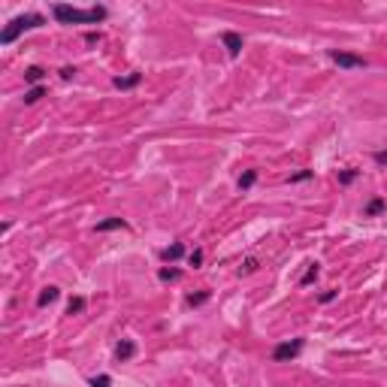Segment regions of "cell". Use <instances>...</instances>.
I'll return each instance as SVG.
<instances>
[{
    "label": "cell",
    "mask_w": 387,
    "mask_h": 387,
    "mask_svg": "<svg viewBox=\"0 0 387 387\" xmlns=\"http://www.w3.org/2000/svg\"><path fill=\"white\" fill-rule=\"evenodd\" d=\"M52 15L61 21V24H100L109 9L106 6H91V9H79V6H70V3H55L52 6Z\"/></svg>",
    "instance_id": "cell-1"
},
{
    "label": "cell",
    "mask_w": 387,
    "mask_h": 387,
    "mask_svg": "<svg viewBox=\"0 0 387 387\" xmlns=\"http://www.w3.org/2000/svg\"><path fill=\"white\" fill-rule=\"evenodd\" d=\"M46 24V18L40 15V12H24V15H18V18H12L6 27H3V34H0V43L3 46H9V43H15L24 30H37V27H43Z\"/></svg>",
    "instance_id": "cell-2"
},
{
    "label": "cell",
    "mask_w": 387,
    "mask_h": 387,
    "mask_svg": "<svg viewBox=\"0 0 387 387\" xmlns=\"http://www.w3.org/2000/svg\"><path fill=\"white\" fill-rule=\"evenodd\" d=\"M303 345H306L303 339H291V342H278V345L272 348V360H275V363H287V360L300 357Z\"/></svg>",
    "instance_id": "cell-3"
},
{
    "label": "cell",
    "mask_w": 387,
    "mask_h": 387,
    "mask_svg": "<svg viewBox=\"0 0 387 387\" xmlns=\"http://www.w3.org/2000/svg\"><path fill=\"white\" fill-rule=\"evenodd\" d=\"M330 61L339 64V67H345V70H360V67H366V58L351 55V52H339V49H330Z\"/></svg>",
    "instance_id": "cell-4"
},
{
    "label": "cell",
    "mask_w": 387,
    "mask_h": 387,
    "mask_svg": "<svg viewBox=\"0 0 387 387\" xmlns=\"http://www.w3.org/2000/svg\"><path fill=\"white\" fill-rule=\"evenodd\" d=\"M221 43H224V49H227L230 58H236L242 52V34H236V30H224L221 34Z\"/></svg>",
    "instance_id": "cell-5"
},
{
    "label": "cell",
    "mask_w": 387,
    "mask_h": 387,
    "mask_svg": "<svg viewBox=\"0 0 387 387\" xmlns=\"http://www.w3.org/2000/svg\"><path fill=\"white\" fill-rule=\"evenodd\" d=\"M133 354H136V342H133V339H121V342L115 345V357H118L121 363L133 360Z\"/></svg>",
    "instance_id": "cell-6"
},
{
    "label": "cell",
    "mask_w": 387,
    "mask_h": 387,
    "mask_svg": "<svg viewBox=\"0 0 387 387\" xmlns=\"http://www.w3.org/2000/svg\"><path fill=\"white\" fill-rule=\"evenodd\" d=\"M142 82V73H130V76H115L112 79V85L118 88V91H130V88H136Z\"/></svg>",
    "instance_id": "cell-7"
},
{
    "label": "cell",
    "mask_w": 387,
    "mask_h": 387,
    "mask_svg": "<svg viewBox=\"0 0 387 387\" xmlns=\"http://www.w3.org/2000/svg\"><path fill=\"white\" fill-rule=\"evenodd\" d=\"M94 230H97V233H109V230H127V221H124V218H106V221H100Z\"/></svg>",
    "instance_id": "cell-8"
},
{
    "label": "cell",
    "mask_w": 387,
    "mask_h": 387,
    "mask_svg": "<svg viewBox=\"0 0 387 387\" xmlns=\"http://www.w3.org/2000/svg\"><path fill=\"white\" fill-rule=\"evenodd\" d=\"M58 297H61V291H58L55 284H49V287H43V294L37 297V306H40V309H46V306H52Z\"/></svg>",
    "instance_id": "cell-9"
},
{
    "label": "cell",
    "mask_w": 387,
    "mask_h": 387,
    "mask_svg": "<svg viewBox=\"0 0 387 387\" xmlns=\"http://www.w3.org/2000/svg\"><path fill=\"white\" fill-rule=\"evenodd\" d=\"M182 257H185V245L182 242H173L170 248L160 251V260H167V263H176V260H182Z\"/></svg>",
    "instance_id": "cell-10"
},
{
    "label": "cell",
    "mask_w": 387,
    "mask_h": 387,
    "mask_svg": "<svg viewBox=\"0 0 387 387\" xmlns=\"http://www.w3.org/2000/svg\"><path fill=\"white\" fill-rule=\"evenodd\" d=\"M43 76H46V70H43V67H27V70H24V82H27V85H34V88L40 85V79H43Z\"/></svg>",
    "instance_id": "cell-11"
},
{
    "label": "cell",
    "mask_w": 387,
    "mask_h": 387,
    "mask_svg": "<svg viewBox=\"0 0 387 387\" xmlns=\"http://www.w3.org/2000/svg\"><path fill=\"white\" fill-rule=\"evenodd\" d=\"M254 182H257V170H245V173L239 176V191H248V188H254Z\"/></svg>",
    "instance_id": "cell-12"
},
{
    "label": "cell",
    "mask_w": 387,
    "mask_h": 387,
    "mask_svg": "<svg viewBox=\"0 0 387 387\" xmlns=\"http://www.w3.org/2000/svg\"><path fill=\"white\" fill-rule=\"evenodd\" d=\"M318 275H321V266H318V263H309V269H306V275L300 278V284H303V287H309Z\"/></svg>",
    "instance_id": "cell-13"
},
{
    "label": "cell",
    "mask_w": 387,
    "mask_h": 387,
    "mask_svg": "<svg viewBox=\"0 0 387 387\" xmlns=\"http://www.w3.org/2000/svg\"><path fill=\"white\" fill-rule=\"evenodd\" d=\"M381 212H384V200H381V197H375V200L366 206V212H363V215H366V218H375V215H381Z\"/></svg>",
    "instance_id": "cell-14"
},
{
    "label": "cell",
    "mask_w": 387,
    "mask_h": 387,
    "mask_svg": "<svg viewBox=\"0 0 387 387\" xmlns=\"http://www.w3.org/2000/svg\"><path fill=\"white\" fill-rule=\"evenodd\" d=\"M85 297H73L70 303H67V315H79V312H85Z\"/></svg>",
    "instance_id": "cell-15"
},
{
    "label": "cell",
    "mask_w": 387,
    "mask_h": 387,
    "mask_svg": "<svg viewBox=\"0 0 387 387\" xmlns=\"http://www.w3.org/2000/svg\"><path fill=\"white\" fill-rule=\"evenodd\" d=\"M160 281H179V275H182V269H176V266H164L160 272Z\"/></svg>",
    "instance_id": "cell-16"
},
{
    "label": "cell",
    "mask_w": 387,
    "mask_h": 387,
    "mask_svg": "<svg viewBox=\"0 0 387 387\" xmlns=\"http://www.w3.org/2000/svg\"><path fill=\"white\" fill-rule=\"evenodd\" d=\"M40 97H46V88H43V85H37V88H30V91L24 94V103L30 106V103H37Z\"/></svg>",
    "instance_id": "cell-17"
},
{
    "label": "cell",
    "mask_w": 387,
    "mask_h": 387,
    "mask_svg": "<svg viewBox=\"0 0 387 387\" xmlns=\"http://www.w3.org/2000/svg\"><path fill=\"white\" fill-rule=\"evenodd\" d=\"M209 297H212L209 291H200V294H191V297H188V306H203V303H206Z\"/></svg>",
    "instance_id": "cell-18"
},
{
    "label": "cell",
    "mask_w": 387,
    "mask_h": 387,
    "mask_svg": "<svg viewBox=\"0 0 387 387\" xmlns=\"http://www.w3.org/2000/svg\"><path fill=\"white\" fill-rule=\"evenodd\" d=\"M188 263H191L194 269H200L203 266V248H194L191 254H188Z\"/></svg>",
    "instance_id": "cell-19"
},
{
    "label": "cell",
    "mask_w": 387,
    "mask_h": 387,
    "mask_svg": "<svg viewBox=\"0 0 387 387\" xmlns=\"http://www.w3.org/2000/svg\"><path fill=\"white\" fill-rule=\"evenodd\" d=\"M257 257H248L245 260V263H242V269H239V272H245V275H251V272H257Z\"/></svg>",
    "instance_id": "cell-20"
},
{
    "label": "cell",
    "mask_w": 387,
    "mask_h": 387,
    "mask_svg": "<svg viewBox=\"0 0 387 387\" xmlns=\"http://www.w3.org/2000/svg\"><path fill=\"white\" fill-rule=\"evenodd\" d=\"M312 176H315L312 170H303V173H294V176H291L287 182H291V185H297V182H306V179H312Z\"/></svg>",
    "instance_id": "cell-21"
},
{
    "label": "cell",
    "mask_w": 387,
    "mask_h": 387,
    "mask_svg": "<svg viewBox=\"0 0 387 387\" xmlns=\"http://www.w3.org/2000/svg\"><path fill=\"white\" fill-rule=\"evenodd\" d=\"M357 176H360L357 170H345V173H339V182H342V185H351V182H354Z\"/></svg>",
    "instance_id": "cell-22"
},
{
    "label": "cell",
    "mask_w": 387,
    "mask_h": 387,
    "mask_svg": "<svg viewBox=\"0 0 387 387\" xmlns=\"http://www.w3.org/2000/svg\"><path fill=\"white\" fill-rule=\"evenodd\" d=\"M91 387H112V378L109 375H97V378H91Z\"/></svg>",
    "instance_id": "cell-23"
},
{
    "label": "cell",
    "mask_w": 387,
    "mask_h": 387,
    "mask_svg": "<svg viewBox=\"0 0 387 387\" xmlns=\"http://www.w3.org/2000/svg\"><path fill=\"white\" fill-rule=\"evenodd\" d=\"M336 297H339V291H324L321 297H318V303H333Z\"/></svg>",
    "instance_id": "cell-24"
},
{
    "label": "cell",
    "mask_w": 387,
    "mask_h": 387,
    "mask_svg": "<svg viewBox=\"0 0 387 387\" xmlns=\"http://www.w3.org/2000/svg\"><path fill=\"white\" fill-rule=\"evenodd\" d=\"M372 160H375L378 167H387V151H375V154H372Z\"/></svg>",
    "instance_id": "cell-25"
},
{
    "label": "cell",
    "mask_w": 387,
    "mask_h": 387,
    "mask_svg": "<svg viewBox=\"0 0 387 387\" xmlns=\"http://www.w3.org/2000/svg\"><path fill=\"white\" fill-rule=\"evenodd\" d=\"M85 43H88V46H94V43H100V34H97V30H91V34H85Z\"/></svg>",
    "instance_id": "cell-26"
},
{
    "label": "cell",
    "mask_w": 387,
    "mask_h": 387,
    "mask_svg": "<svg viewBox=\"0 0 387 387\" xmlns=\"http://www.w3.org/2000/svg\"><path fill=\"white\" fill-rule=\"evenodd\" d=\"M73 73H76V67H64L61 70V79H73Z\"/></svg>",
    "instance_id": "cell-27"
}]
</instances>
